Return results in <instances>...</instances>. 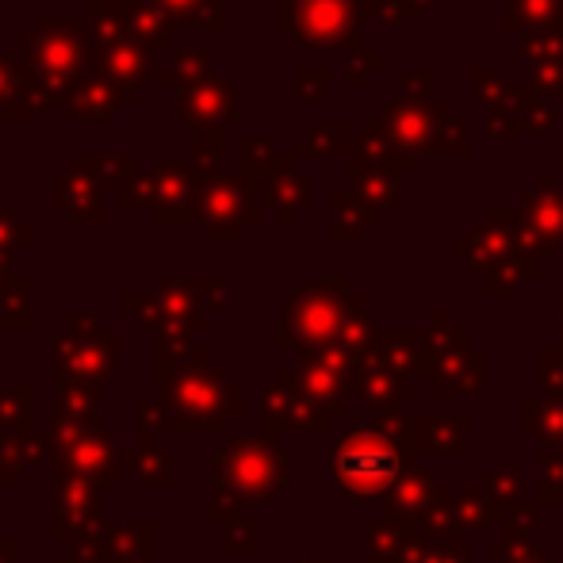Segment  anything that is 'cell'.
I'll list each match as a JSON object with an SVG mask.
<instances>
[{
    "instance_id": "8992f818",
    "label": "cell",
    "mask_w": 563,
    "mask_h": 563,
    "mask_svg": "<svg viewBox=\"0 0 563 563\" xmlns=\"http://www.w3.org/2000/svg\"><path fill=\"white\" fill-rule=\"evenodd\" d=\"M51 200H54V208H62L74 219H85V223H100V219H104V188H100L97 177H89V173H74V169L54 173Z\"/></svg>"
},
{
    "instance_id": "9a60e30c",
    "label": "cell",
    "mask_w": 563,
    "mask_h": 563,
    "mask_svg": "<svg viewBox=\"0 0 563 563\" xmlns=\"http://www.w3.org/2000/svg\"><path fill=\"white\" fill-rule=\"evenodd\" d=\"M15 81H20V54L0 51V119H12Z\"/></svg>"
},
{
    "instance_id": "30bf717a",
    "label": "cell",
    "mask_w": 563,
    "mask_h": 563,
    "mask_svg": "<svg viewBox=\"0 0 563 563\" xmlns=\"http://www.w3.org/2000/svg\"><path fill=\"white\" fill-rule=\"evenodd\" d=\"M395 472V460L384 449H349L341 456V479H349L353 487H379L387 475Z\"/></svg>"
},
{
    "instance_id": "ac0fdd59",
    "label": "cell",
    "mask_w": 563,
    "mask_h": 563,
    "mask_svg": "<svg viewBox=\"0 0 563 563\" xmlns=\"http://www.w3.org/2000/svg\"><path fill=\"white\" fill-rule=\"evenodd\" d=\"M319 81H327V74H322V69H299V74H296V92L303 100H319L322 97Z\"/></svg>"
},
{
    "instance_id": "277c9868",
    "label": "cell",
    "mask_w": 563,
    "mask_h": 563,
    "mask_svg": "<svg viewBox=\"0 0 563 563\" xmlns=\"http://www.w3.org/2000/svg\"><path fill=\"white\" fill-rule=\"evenodd\" d=\"M250 185H253V173H245V180L200 177L192 188V211L216 230V234H230V230L238 227V211L250 208V192H245Z\"/></svg>"
},
{
    "instance_id": "8fae6325",
    "label": "cell",
    "mask_w": 563,
    "mask_h": 563,
    "mask_svg": "<svg viewBox=\"0 0 563 563\" xmlns=\"http://www.w3.org/2000/svg\"><path fill=\"white\" fill-rule=\"evenodd\" d=\"M165 15L173 20V27H208V31H223V12L219 4L223 0H154Z\"/></svg>"
},
{
    "instance_id": "7a4b0ae2",
    "label": "cell",
    "mask_w": 563,
    "mask_h": 563,
    "mask_svg": "<svg viewBox=\"0 0 563 563\" xmlns=\"http://www.w3.org/2000/svg\"><path fill=\"white\" fill-rule=\"evenodd\" d=\"M89 58H92V69L104 74L108 81L123 92L126 104H134L139 92H142V85L154 81V74H157L154 51H146L142 43H134L131 35L112 38V43H92Z\"/></svg>"
},
{
    "instance_id": "9c48e42d",
    "label": "cell",
    "mask_w": 563,
    "mask_h": 563,
    "mask_svg": "<svg viewBox=\"0 0 563 563\" xmlns=\"http://www.w3.org/2000/svg\"><path fill=\"white\" fill-rule=\"evenodd\" d=\"M69 169L89 173L104 192H123L134 177H139V157L134 154H69Z\"/></svg>"
},
{
    "instance_id": "6da1fadb",
    "label": "cell",
    "mask_w": 563,
    "mask_h": 563,
    "mask_svg": "<svg viewBox=\"0 0 563 563\" xmlns=\"http://www.w3.org/2000/svg\"><path fill=\"white\" fill-rule=\"evenodd\" d=\"M92 38L85 15H35L27 31L15 35L20 66L43 81L54 104H69L77 85L92 74Z\"/></svg>"
},
{
    "instance_id": "5b68a950",
    "label": "cell",
    "mask_w": 563,
    "mask_h": 563,
    "mask_svg": "<svg viewBox=\"0 0 563 563\" xmlns=\"http://www.w3.org/2000/svg\"><path fill=\"white\" fill-rule=\"evenodd\" d=\"M154 180H157V223H185L188 208H192V188L200 180L192 157L188 154H173L154 162Z\"/></svg>"
},
{
    "instance_id": "52a82bcc",
    "label": "cell",
    "mask_w": 563,
    "mask_h": 563,
    "mask_svg": "<svg viewBox=\"0 0 563 563\" xmlns=\"http://www.w3.org/2000/svg\"><path fill=\"white\" fill-rule=\"evenodd\" d=\"M119 8H123L126 35H131L134 43H142L146 51H173L177 27H173V20L154 0H123Z\"/></svg>"
},
{
    "instance_id": "7c38bea8",
    "label": "cell",
    "mask_w": 563,
    "mask_h": 563,
    "mask_svg": "<svg viewBox=\"0 0 563 563\" xmlns=\"http://www.w3.org/2000/svg\"><path fill=\"white\" fill-rule=\"evenodd\" d=\"M203 77H211V58L203 51H180L173 54V66L169 69H157L154 81L162 85V89H192V85H200Z\"/></svg>"
},
{
    "instance_id": "d6986e66",
    "label": "cell",
    "mask_w": 563,
    "mask_h": 563,
    "mask_svg": "<svg viewBox=\"0 0 563 563\" xmlns=\"http://www.w3.org/2000/svg\"><path fill=\"white\" fill-rule=\"evenodd\" d=\"M27 238H31V230L15 227L12 211H0V250H4V245H12V242H27Z\"/></svg>"
},
{
    "instance_id": "e0dca14e",
    "label": "cell",
    "mask_w": 563,
    "mask_h": 563,
    "mask_svg": "<svg viewBox=\"0 0 563 563\" xmlns=\"http://www.w3.org/2000/svg\"><path fill=\"white\" fill-rule=\"evenodd\" d=\"M273 162H276L273 142H257V139L245 142V173H257L261 165H273Z\"/></svg>"
},
{
    "instance_id": "4fadbf2b",
    "label": "cell",
    "mask_w": 563,
    "mask_h": 563,
    "mask_svg": "<svg viewBox=\"0 0 563 563\" xmlns=\"http://www.w3.org/2000/svg\"><path fill=\"white\" fill-rule=\"evenodd\" d=\"M46 112H54V97L43 89L31 69L20 66V81H15V100H12V119H43Z\"/></svg>"
},
{
    "instance_id": "3957f363",
    "label": "cell",
    "mask_w": 563,
    "mask_h": 563,
    "mask_svg": "<svg viewBox=\"0 0 563 563\" xmlns=\"http://www.w3.org/2000/svg\"><path fill=\"white\" fill-rule=\"evenodd\" d=\"M234 112H238L234 89H230V85L219 74L203 77L200 85L185 89V92H180V104H177L180 123H185L192 134L223 131L230 119H234Z\"/></svg>"
},
{
    "instance_id": "5bb4252c",
    "label": "cell",
    "mask_w": 563,
    "mask_h": 563,
    "mask_svg": "<svg viewBox=\"0 0 563 563\" xmlns=\"http://www.w3.org/2000/svg\"><path fill=\"white\" fill-rule=\"evenodd\" d=\"M188 157H192V165H196L200 177H216L219 162H223V131L192 134V150H188Z\"/></svg>"
},
{
    "instance_id": "2e32d148",
    "label": "cell",
    "mask_w": 563,
    "mask_h": 563,
    "mask_svg": "<svg viewBox=\"0 0 563 563\" xmlns=\"http://www.w3.org/2000/svg\"><path fill=\"white\" fill-rule=\"evenodd\" d=\"M123 203L126 208H150V203H157V180H154V173H139V177L131 180V185L123 188Z\"/></svg>"
},
{
    "instance_id": "ffe728a7",
    "label": "cell",
    "mask_w": 563,
    "mask_h": 563,
    "mask_svg": "<svg viewBox=\"0 0 563 563\" xmlns=\"http://www.w3.org/2000/svg\"><path fill=\"white\" fill-rule=\"evenodd\" d=\"M0 123H4V119H0Z\"/></svg>"
},
{
    "instance_id": "ba28073f",
    "label": "cell",
    "mask_w": 563,
    "mask_h": 563,
    "mask_svg": "<svg viewBox=\"0 0 563 563\" xmlns=\"http://www.w3.org/2000/svg\"><path fill=\"white\" fill-rule=\"evenodd\" d=\"M123 104H126L123 92H119L104 74L92 69V74L77 85L74 100H69V115H74L77 123H104V119H112Z\"/></svg>"
}]
</instances>
